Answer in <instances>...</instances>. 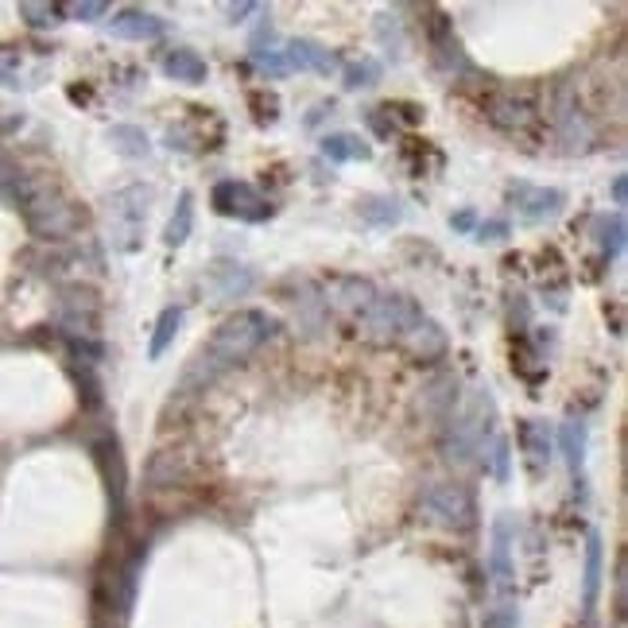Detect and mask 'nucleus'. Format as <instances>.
I'll use <instances>...</instances> for the list:
<instances>
[{"instance_id":"f257e3e1","label":"nucleus","mask_w":628,"mask_h":628,"mask_svg":"<svg viewBox=\"0 0 628 628\" xmlns=\"http://www.w3.org/2000/svg\"><path fill=\"white\" fill-rule=\"evenodd\" d=\"M276 330H280V322L268 311L229 314L218 330L210 334V342L187 361V369H183V377H179V396L206 392L221 373L237 369V365H241L245 357H252L268 338H276Z\"/></svg>"},{"instance_id":"f03ea898","label":"nucleus","mask_w":628,"mask_h":628,"mask_svg":"<svg viewBox=\"0 0 628 628\" xmlns=\"http://www.w3.org/2000/svg\"><path fill=\"white\" fill-rule=\"evenodd\" d=\"M4 190L16 198V206L24 210V218L39 237H70L78 229V210L55 187L35 183L28 175H12Z\"/></svg>"},{"instance_id":"7ed1b4c3","label":"nucleus","mask_w":628,"mask_h":628,"mask_svg":"<svg viewBox=\"0 0 628 628\" xmlns=\"http://www.w3.org/2000/svg\"><path fill=\"white\" fill-rule=\"evenodd\" d=\"M419 318H423V307H419L411 295L380 291L377 299H373V307L361 314L353 326H357V334H361L365 342H373V346H400L404 334H408Z\"/></svg>"},{"instance_id":"20e7f679","label":"nucleus","mask_w":628,"mask_h":628,"mask_svg":"<svg viewBox=\"0 0 628 628\" xmlns=\"http://www.w3.org/2000/svg\"><path fill=\"white\" fill-rule=\"evenodd\" d=\"M419 508H423V516H427L431 524H439V528H458V532H462V528L473 524V497L462 485H446V481L427 485L423 497H419Z\"/></svg>"},{"instance_id":"39448f33","label":"nucleus","mask_w":628,"mask_h":628,"mask_svg":"<svg viewBox=\"0 0 628 628\" xmlns=\"http://www.w3.org/2000/svg\"><path fill=\"white\" fill-rule=\"evenodd\" d=\"M377 283L365 280V276H330L326 287H322V307L326 311H338L342 318L357 322L361 314L373 307L377 299Z\"/></svg>"},{"instance_id":"423d86ee","label":"nucleus","mask_w":628,"mask_h":628,"mask_svg":"<svg viewBox=\"0 0 628 628\" xmlns=\"http://www.w3.org/2000/svg\"><path fill=\"white\" fill-rule=\"evenodd\" d=\"M551 121H555V136L563 140L570 152L590 148V140H594V125H590V117H586V109H582V101H578V82H570V86L559 90Z\"/></svg>"},{"instance_id":"0eeeda50","label":"nucleus","mask_w":628,"mask_h":628,"mask_svg":"<svg viewBox=\"0 0 628 628\" xmlns=\"http://www.w3.org/2000/svg\"><path fill=\"white\" fill-rule=\"evenodd\" d=\"M214 210L229 214V218L241 221H268L272 218V202L249 183H237V179H225L214 187Z\"/></svg>"},{"instance_id":"6e6552de","label":"nucleus","mask_w":628,"mask_h":628,"mask_svg":"<svg viewBox=\"0 0 628 628\" xmlns=\"http://www.w3.org/2000/svg\"><path fill=\"white\" fill-rule=\"evenodd\" d=\"M485 117L504 132H528L539 121L532 94H516V90H501L485 101Z\"/></svg>"},{"instance_id":"1a4fd4ad","label":"nucleus","mask_w":628,"mask_h":628,"mask_svg":"<svg viewBox=\"0 0 628 628\" xmlns=\"http://www.w3.org/2000/svg\"><path fill=\"white\" fill-rule=\"evenodd\" d=\"M148 190L144 187H128L121 194H113V221H117V245L121 249H136V237H140V225L148 214Z\"/></svg>"},{"instance_id":"9d476101","label":"nucleus","mask_w":628,"mask_h":628,"mask_svg":"<svg viewBox=\"0 0 628 628\" xmlns=\"http://www.w3.org/2000/svg\"><path fill=\"white\" fill-rule=\"evenodd\" d=\"M508 202L516 206V214L524 221H543V218H555V214L563 210L566 194L563 190L532 187V183H516V187H508Z\"/></svg>"},{"instance_id":"9b49d317","label":"nucleus","mask_w":628,"mask_h":628,"mask_svg":"<svg viewBox=\"0 0 628 628\" xmlns=\"http://www.w3.org/2000/svg\"><path fill=\"white\" fill-rule=\"evenodd\" d=\"M202 287H206V295H214L218 303H225V299H237V295L249 291L252 272L245 268V264H237V260H218V264L206 268Z\"/></svg>"},{"instance_id":"f8f14e48","label":"nucleus","mask_w":628,"mask_h":628,"mask_svg":"<svg viewBox=\"0 0 628 628\" xmlns=\"http://www.w3.org/2000/svg\"><path fill=\"white\" fill-rule=\"evenodd\" d=\"M400 346L408 349L415 361H435V357L446 353V330H442L435 318H427V314H423L408 334H404V342H400Z\"/></svg>"},{"instance_id":"ddd939ff","label":"nucleus","mask_w":628,"mask_h":628,"mask_svg":"<svg viewBox=\"0 0 628 628\" xmlns=\"http://www.w3.org/2000/svg\"><path fill=\"white\" fill-rule=\"evenodd\" d=\"M109 32L117 35V39H136V43H144V39H159V35H163V20L152 16V12H144V8H121V12L109 20Z\"/></svg>"},{"instance_id":"4468645a","label":"nucleus","mask_w":628,"mask_h":628,"mask_svg":"<svg viewBox=\"0 0 628 628\" xmlns=\"http://www.w3.org/2000/svg\"><path fill=\"white\" fill-rule=\"evenodd\" d=\"M283 55H287V66H291V70H318V74H330V70L338 66V55L326 51L322 43H314V39H291V43H283Z\"/></svg>"},{"instance_id":"2eb2a0df","label":"nucleus","mask_w":628,"mask_h":628,"mask_svg":"<svg viewBox=\"0 0 628 628\" xmlns=\"http://www.w3.org/2000/svg\"><path fill=\"white\" fill-rule=\"evenodd\" d=\"M520 446H524L528 470L539 477V473L547 470V462H551V435H547V427L535 423V419H524L520 423Z\"/></svg>"},{"instance_id":"dca6fc26","label":"nucleus","mask_w":628,"mask_h":628,"mask_svg":"<svg viewBox=\"0 0 628 628\" xmlns=\"http://www.w3.org/2000/svg\"><path fill=\"white\" fill-rule=\"evenodd\" d=\"M163 74L167 78H175V82H187V86H198V82H206V63L194 55V51H187V47H175V51H167L163 55Z\"/></svg>"},{"instance_id":"f3484780","label":"nucleus","mask_w":628,"mask_h":628,"mask_svg":"<svg viewBox=\"0 0 628 628\" xmlns=\"http://www.w3.org/2000/svg\"><path fill=\"white\" fill-rule=\"evenodd\" d=\"M357 214L369 225H377V229H388V225H396L404 218V202L392 198V194H369V198L357 202Z\"/></svg>"},{"instance_id":"a211bd4d","label":"nucleus","mask_w":628,"mask_h":628,"mask_svg":"<svg viewBox=\"0 0 628 628\" xmlns=\"http://www.w3.org/2000/svg\"><path fill=\"white\" fill-rule=\"evenodd\" d=\"M322 156L330 163H357V159L373 156V148L361 136H353V132H334V136L322 140Z\"/></svg>"},{"instance_id":"6ab92c4d","label":"nucleus","mask_w":628,"mask_h":628,"mask_svg":"<svg viewBox=\"0 0 628 628\" xmlns=\"http://www.w3.org/2000/svg\"><path fill=\"white\" fill-rule=\"evenodd\" d=\"M252 63L260 66L264 74H291V66H287V55H283V47L276 43V35L272 32H260L252 39Z\"/></svg>"},{"instance_id":"aec40b11","label":"nucleus","mask_w":628,"mask_h":628,"mask_svg":"<svg viewBox=\"0 0 628 628\" xmlns=\"http://www.w3.org/2000/svg\"><path fill=\"white\" fill-rule=\"evenodd\" d=\"M97 466H101L105 481H109V493L121 504V497H125V458H121V446L117 442H101L97 446Z\"/></svg>"},{"instance_id":"412c9836","label":"nucleus","mask_w":628,"mask_h":628,"mask_svg":"<svg viewBox=\"0 0 628 628\" xmlns=\"http://www.w3.org/2000/svg\"><path fill=\"white\" fill-rule=\"evenodd\" d=\"M508 551H512V516H501V520L493 524V574H497V582H501V586L512 582Z\"/></svg>"},{"instance_id":"4be33fe9","label":"nucleus","mask_w":628,"mask_h":628,"mask_svg":"<svg viewBox=\"0 0 628 628\" xmlns=\"http://www.w3.org/2000/svg\"><path fill=\"white\" fill-rule=\"evenodd\" d=\"M190 229H194V194L183 190L179 194V206H175V214L167 221V233H163V241L171 245V249H179V245H187Z\"/></svg>"},{"instance_id":"5701e85b","label":"nucleus","mask_w":628,"mask_h":628,"mask_svg":"<svg viewBox=\"0 0 628 628\" xmlns=\"http://www.w3.org/2000/svg\"><path fill=\"white\" fill-rule=\"evenodd\" d=\"M477 454H481V466H485V473H493L497 481H508L512 454H508V439H504V435H489V439L477 446Z\"/></svg>"},{"instance_id":"b1692460","label":"nucleus","mask_w":628,"mask_h":628,"mask_svg":"<svg viewBox=\"0 0 628 628\" xmlns=\"http://www.w3.org/2000/svg\"><path fill=\"white\" fill-rule=\"evenodd\" d=\"M179 326H183V307H167V311L156 318V334H152V346H148V357L159 361L171 342H175V334H179Z\"/></svg>"},{"instance_id":"393cba45","label":"nucleus","mask_w":628,"mask_h":628,"mask_svg":"<svg viewBox=\"0 0 628 628\" xmlns=\"http://www.w3.org/2000/svg\"><path fill=\"white\" fill-rule=\"evenodd\" d=\"M109 140H113V148L128 159H144L148 152H152V144H148L144 128H136V125H113Z\"/></svg>"},{"instance_id":"a878e982","label":"nucleus","mask_w":628,"mask_h":628,"mask_svg":"<svg viewBox=\"0 0 628 628\" xmlns=\"http://www.w3.org/2000/svg\"><path fill=\"white\" fill-rule=\"evenodd\" d=\"M597 590H601V535L590 532L586 539V609H594Z\"/></svg>"},{"instance_id":"bb28decb","label":"nucleus","mask_w":628,"mask_h":628,"mask_svg":"<svg viewBox=\"0 0 628 628\" xmlns=\"http://www.w3.org/2000/svg\"><path fill=\"white\" fill-rule=\"evenodd\" d=\"M559 442H563V454H566V462H570V470H578V466H582V450H586V427H582V423H563Z\"/></svg>"},{"instance_id":"cd10ccee","label":"nucleus","mask_w":628,"mask_h":628,"mask_svg":"<svg viewBox=\"0 0 628 628\" xmlns=\"http://www.w3.org/2000/svg\"><path fill=\"white\" fill-rule=\"evenodd\" d=\"M342 74H346V90H365L380 78V63L377 59H361V63H349Z\"/></svg>"},{"instance_id":"c85d7f7f","label":"nucleus","mask_w":628,"mask_h":628,"mask_svg":"<svg viewBox=\"0 0 628 628\" xmlns=\"http://www.w3.org/2000/svg\"><path fill=\"white\" fill-rule=\"evenodd\" d=\"M59 4H20V16H28V24L35 28H51V24H59Z\"/></svg>"},{"instance_id":"c756f323","label":"nucleus","mask_w":628,"mask_h":628,"mask_svg":"<svg viewBox=\"0 0 628 628\" xmlns=\"http://www.w3.org/2000/svg\"><path fill=\"white\" fill-rule=\"evenodd\" d=\"M109 12V4L105 0H82V4H66L63 16H70V20H82V24H90V20H101Z\"/></svg>"},{"instance_id":"7c9ffc66","label":"nucleus","mask_w":628,"mask_h":628,"mask_svg":"<svg viewBox=\"0 0 628 628\" xmlns=\"http://www.w3.org/2000/svg\"><path fill=\"white\" fill-rule=\"evenodd\" d=\"M621 249H625V218H621V214H613V221L605 225V256L613 260Z\"/></svg>"},{"instance_id":"2f4dec72","label":"nucleus","mask_w":628,"mask_h":628,"mask_svg":"<svg viewBox=\"0 0 628 628\" xmlns=\"http://www.w3.org/2000/svg\"><path fill=\"white\" fill-rule=\"evenodd\" d=\"M508 237V221H481L477 225V241H501Z\"/></svg>"},{"instance_id":"473e14b6","label":"nucleus","mask_w":628,"mask_h":628,"mask_svg":"<svg viewBox=\"0 0 628 628\" xmlns=\"http://www.w3.org/2000/svg\"><path fill=\"white\" fill-rule=\"evenodd\" d=\"M625 190H628L625 175H617V179H613V202H617V206H625Z\"/></svg>"},{"instance_id":"72a5a7b5","label":"nucleus","mask_w":628,"mask_h":628,"mask_svg":"<svg viewBox=\"0 0 628 628\" xmlns=\"http://www.w3.org/2000/svg\"><path fill=\"white\" fill-rule=\"evenodd\" d=\"M225 12H229V16L237 20V16H249V12H256V4H229Z\"/></svg>"},{"instance_id":"f704fd0d","label":"nucleus","mask_w":628,"mask_h":628,"mask_svg":"<svg viewBox=\"0 0 628 628\" xmlns=\"http://www.w3.org/2000/svg\"><path fill=\"white\" fill-rule=\"evenodd\" d=\"M450 225L454 229H473V214L466 210V214H458V218H450Z\"/></svg>"}]
</instances>
